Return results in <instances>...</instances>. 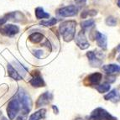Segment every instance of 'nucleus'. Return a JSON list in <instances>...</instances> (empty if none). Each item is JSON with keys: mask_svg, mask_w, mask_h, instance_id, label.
Instances as JSON below:
<instances>
[{"mask_svg": "<svg viewBox=\"0 0 120 120\" xmlns=\"http://www.w3.org/2000/svg\"><path fill=\"white\" fill-rule=\"evenodd\" d=\"M98 14V12H97L96 10H88V11H84V12L82 13V18H86V17L88 16V15H90V16H94V15H96V14Z\"/></svg>", "mask_w": 120, "mask_h": 120, "instance_id": "nucleus-23", "label": "nucleus"}, {"mask_svg": "<svg viewBox=\"0 0 120 120\" xmlns=\"http://www.w3.org/2000/svg\"><path fill=\"white\" fill-rule=\"evenodd\" d=\"M8 76L11 78H13V79H14V80L19 81L22 79V76L19 74V72L14 69V67L12 65L10 64L8 65Z\"/></svg>", "mask_w": 120, "mask_h": 120, "instance_id": "nucleus-15", "label": "nucleus"}, {"mask_svg": "<svg viewBox=\"0 0 120 120\" xmlns=\"http://www.w3.org/2000/svg\"><path fill=\"white\" fill-rule=\"evenodd\" d=\"M78 8L76 5H69V6L63 7L58 10L57 14L62 17H71L77 14Z\"/></svg>", "mask_w": 120, "mask_h": 120, "instance_id": "nucleus-5", "label": "nucleus"}, {"mask_svg": "<svg viewBox=\"0 0 120 120\" xmlns=\"http://www.w3.org/2000/svg\"><path fill=\"white\" fill-rule=\"evenodd\" d=\"M95 39H96L97 44H98V45L100 48L103 49V50L107 49L108 40H107V36L105 34L98 32V31H96V33H95Z\"/></svg>", "mask_w": 120, "mask_h": 120, "instance_id": "nucleus-10", "label": "nucleus"}, {"mask_svg": "<svg viewBox=\"0 0 120 120\" xmlns=\"http://www.w3.org/2000/svg\"><path fill=\"white\" fill-rule=\"evenodd\" d=\"M45 113L46 110L42 108V109H40V110L31 114L30 117L29 118V120H42L43 118H45Z\"/></svg>", "mask_w": 120, "mask_h": 120, "instance_id": "nucleus-16", "label": "nucleus"}, {"mask_svg": "<svg viewBox=\"0 0 120 120\" xmlns=\"http://www.w3.org/2000/svg\"><path fill=\"white\" fill-rule=\"evenodd\" d=\"M76 120H82V119H81V118H76Z\"/></svg>", "mask_w": 120, "mask_h": 120, "instance_id": "nucleus-32", "label": "nucleus"}, {"mask_svg": "<svg viewBox=\"0 0 120 120\" xmlns=\"http://www.w3.org/2000/svg\"><path fill=\"white\" fill-rule=\"evenodd\" d=\"M30 83L34 87H41V86H45V83L39 71H34V73L32 74V78L30 81Z\"/></svg>", "mask_w": 120, "mask_h": 120, "instance_id": "nucleus-8", "label": "nucleus"}, {"mask_svg": "<svg viewBox=\"0 0 120 120\" xmlns=\"http://www.w3.org/2000/svg\"><path fill=\"white\" fill-rule=\"evenodd\" d=\"M52 108H53V110H54L55 113H56V114L58 113V112H59V111H58V108H56V107L55 106V105H53V106H52Z\"/></svg>", "mask_w": 120, "mask_h": 120, "instance_id": "nucleus-28", "label": "nucleus"}, {"mask_svg": "<svg viewBox=\"0 0 120 120\" xmlns=\"http://www.w3.org/2000/svg\"><path fill=\"white\" fill-rule=\"evenodd\" d=\"M118 6L120 8V0H118Z\"/></svg>", "mask_w": 120, "mask_h": 120, "instance_id": "nucleus-30", "label": "nucleus"}, {"mask_svg": "<svg viewBox=\"0 0 120 120\" xmlns=\"http://www.w3.org/2000/svg\"><path fill=\"white\" fill-rule=\"evenodd\" d=\"M118 62H119V63H120V55H119V56H118Z\"/></svg>", "mask_w": 120, "mask_h": 120, "instance_id": "nucleus-29", "label": "nucleus"}, {"mask_svg": "<svg viewBox=\"0 0 120 120\" xmlns=\"http://www.w3.org/2000/svg\"><path fill=\"white\" fill-rule=\"evenodd\" d=\"M76 28V22L75 20H67L60 24L59 27L60 34L63 37V40L66 42H70L75 38Z\"/></svg>", "mask_w": 120, "mask_h": 120, "instance_id": "nucleus-1", "label": "nucleus"}, {"mask_svg": "<svg viewBox=\"0 0 120 120\" xmlns=\"http://www.w3.org/2000/svg\"><path fill=\"white\" fill-rule=\"evenodd\" d=\"M75 2L79 5V6H84L85 4H86V0H75Z\"/></svg>", "mask_w": 120, "mask_h": 120, "instance_id": "nucleus-25", "label": "nucleus"}, {"mask_svg": "<svg viewBox=\"0 0 120 120\" xmlns=\"http://www.w3.org/2000/svg\"><path fill=\"white\" fill-rule=\"evenodd\" d=\"M19 31V27L14 24H5V25H3L2 28L0 29L1 34L6 36H14V34H18Z\"/></svg>", "mask_w": 120, "mask_h": 120, "instance_id": "nucleus-7", "label": "nucleus"}, {"mask_svg": "<svg viewBox=\"0 0 120 120\" xmlns=\"http://www.w3.org/2000/svg\"><path fill=\"white\" fill-rule=\"evenodd\" d=\"M1 120H8V119H7L6 118H2V119H1Z\"/></svg>", "mask_w": 120, "mask_h": 120, "instance_id": "nucleus-31", "label": "nucleus"}, {"mask_svg": "<svg viewBox=\"0 0 120 120\" xmlns=\"http://www.w3.org/2000/svg\"><path fill=\"white\" fill-rule=\"evenodd\" d=\"M87 120H118V118L111 115L108 111L102 108H97L92 111Z\"/></svg>", "mask_w": 120, "mask_h": 120, "instance_id": "nucleus-3", "label": "nucleus"}, {"mask_svg": "<svg viewBox=\"0 0 120 120\" xmlns=\"http://www.w3.org/2000/svg\"><path fill=\"white\" fill-rule=\"evenodd\" d=\"M76 43L77 45V46L79 48H81L82 50H86L89 47V42L87 41L86 38V35H85V31L84 30H82L78 33L76 36Z\"/></svg>", "mask_w": 120, "mask_h": 120, "instance_id": "nucleus-6", "label": "nucleus"}, {"mask_svg": "<svg viewBox=\"0 0 120 120\" xmlns=\"http://www.w3.org/2000/svg\"><path fill=\"white\" fill-rule=\"evenodd\" d=\"M110 88H111L110 83H108V82H104L102 84L97 85L96 86V89L100 93H104V92H108V91L110 90Z\"/></svg>", "mask_w": 120, "mask_h": 120, "instance_id": "nucleus-20", "label": "nucleus"}, {"mask_svg": "<svg viewBox=\"0 0 120 120\" xmlns=\"http://www.w3.org/2000/svg\"><path fill=\"white\" fill-rule=\"evenodd\" d=\"M35 16L38 19H47L50 17V14L45 12V10L40 7L35 8Z\"/></svg>", "mask_w": 120, "mask_h": 120, "instance_id": "nucleus-18", "label": "nucleus"}, {"mask_svg": "<svg viewBox=\"0 0 120 120\" xmlns=\"http://www.w3.org/2000/svg\"><path fill=\"white\" fill-rule=\"evenodd\" d=\"M0 115H1V112H0Z\"/></svg>", "mask_w": 120, "mask_h": 120, "instance_id": "nucleus-33", "label": "nucleus"}, {"mask_svg": "<svg viewBox=\"0 0 120 120\" xmlns=\"http://www.w3.org/2000/svg\"><path fill=\"white\" fill-rule=\"evenodd\" d=\"M43 38L44 36L40 33H33L32 34L29 36V40L33 43H40L43 40Z\"/></svg>", "mask_w": 120, "mask_h": 120, "instance_id": "nucleus-19", "label": "nucleus"}, {"mask_svg": "<svg viewBox=\"0 0 120 120\" xmlns=\"http://www.w3.org/2000/svg\"><path fill=\"white\" fill-rule=\"evenodd\" d=\"M17 98L20 103V106L22 107L23 115H27L32 108V101L30 97L23 88H19L17 94Z\"/></svg>", "mask_w": 120, "mask_h": 120, "instance_id": "nucleus-2", "label": "nucleus"}, {"mask_svg": "<svg viewBox=\"0 0 120 120\" xmlns=\"http://www.w3.org/2000/svg\"><path fill=\"white\" fill-rule=\"evenodd\" d=\"M56 23H57V19H55V18H53V19H50V20L42 21L40 24H42V25H44V26H46V27H50V26L55 25Z\"/></svg>", "mask_w": 120, "mask_h": 120, "instance_id": "nucleus-22", "label": "nucleus"}, {"mask_svg": "<svg viewBox=\"0 0 120 120\" xmlns=\"http://www.w3.org/2000/svg\"><path fill=\"white\" fill-rule=\"evenodd\" d=\"M86 56L88 57L89 63H90L92 66H93V67H99L100 66H102V61L96 56V54L93 51L87 52L86 53Z\"/></svg>", "mask_w": 120, "mask_h": 120, "instance_id": "nucleus-11", "label": "nucleus"}, {"mask_svg": "<svg viewBox=\"0 0 120 120\" xmlns=\"http://www.w3.org/2000/svg\"><path fill=\"white\" fill-rule=\"evenodd\" d=\"M52 98H53V96L51 93L49 92H45L42 95H40V97L38 98V100L36 102V108H40V107L49 104L52 100Z\"/></svg>", "mask_w": 120, "mask_h": 120, "instance_id": "nucleus-9", "label": "nucleus"}, {"mask_svg": "<svg viewBox=\"0 0 120 120\" xmlns=\"http://www.w3.org/2000/svg\"><path fill=\"white\" fill-rule=\"evenodd\" d=\"M82 25V30H91L92 27H94L95 25V22L93 19H88V20H85L83 22H82L81 24Z\"/></svg>", "mask_w": 120, "mask_h": 120, "instance_id": "nucleus-21", "label": "nucleus"}, {"mask_svg": "<svg viewBox=\"0 0 120 120\" xmlns=\"http://www.w3.org/2000/svg\"><path fill=\"white\" fill-rule=\"evenodd\" d=\"M102 76L99 72H96L93 74H91L86 78V81L87 82L88 85L91 86H97V85L100 82L101 79H102Z\"/></svg>", "mask_w": 120, "mask_h": 120, "instance_id": "nucleus-12", "label": "nucleus"}, {"mask_svg": "<svg viewBox=\"0 0 120 120\" xmlns=\"http://www.w3.org/2000/svg\"><path fill=\"white\" fill-rule=\"evenodd\" d=\"M104 99L112 101V102H118L120 101V92L118 89H113L104 96Z\"/></svg>", "mask_w": 120, "mask_h": 120, "instance_id": "nucleus-14", "label": "nucleus"}, {"mask_svg": "<svg viewBox=\"0 0 120 120\" xmlns=\"http://www.w3.org/2000/svg\"><path fill=\"white\" fill-rule=\"evenodd\" d=\"M103 71L108 75H113V74H119L120 73V66L115 64L106 65L102 66Z\"/></svg>", "mask_w": 120, "mask_h": 120, "instance_id": "nucleus-13", "label": "nucleus"}, {"mask_svg": "<svg viewBox=\"0 0 120 120\" xmlns=\"http://www.w3.org/2000/svg\"><path fill=\"white\" fill-rule=\"evenodd\" d=\"M19 110H20V103L19 102L17 97H15V98H12L9 101V102L8 104V107H7V113H8V116L9 118V119L10 120L14 119V118L19 113Z\"/></svg>", "mask_w": 120, "mask_h": 120, "instance_id": "nucleus-4", "label": "nucleus"}, {"mask_svg": "<svg viewBox=\"0 0 120 120\" xmlns=\"http://www.w3.org/2000/svg\"><path fill=\"white\" fill-rule=\"evenodd\" d=\"M106 24L109 26H115L117 24V20H116V19H114L113 17L110 16L106 19Z\"/></svg>", "mask_w": 120, "mask_h": 120, "instance_id": "nucleus-24", "label": "nucleus"}, {"mask_svg": "<svg viewBox=\"0 0 120 120\" xmlns=\"http://www.w3.org/2000/svg\"><path fill=\"white\" fill-rule=\"evenodd\" d=\"M26 118H27V117H26V115H21V116H19L18 118H17L16 120H26Z\"/></svg>", "mask_w": 120, "mask_h": 120, "instance_id": "nucleus-27", "label": "nucleus"}, {"mask_svg": "<svg viewBox=\"0 0 120 120\" xmlns=\"http://www.w3.org/2000/svg\"><path fill=\"white\" fill-rule=\"evenodd\" d=\"M14 69L19 72V74L22 76V77H23V76H24V75L26 74V72L28 71V69L26 68L25 66H23L21 63H19V62L17 61V60L14 61Z\"/></svg>", "mask_w": 120, "mask_h": 120, "instance_id": "nucleus-17", "label": "nucleus"}, {"mask_svg": "<svg viewBox=\"0 0 120 120\" xmlns=\"http://www.w3.org/2000/svg\"><path fill=\"white\" fill-rule=\"evenodd\" d=\"M42 50H36L34 52V56L37 57V58H40L41 57V55H42Z\"/></svg>", "mask_w": 120, "mask_h": 120, "instance_id": "nucleus-26", "label": "nucleus"}]
</instances>
